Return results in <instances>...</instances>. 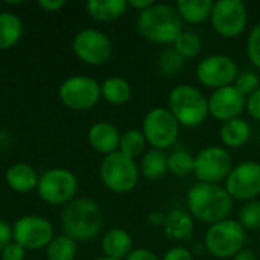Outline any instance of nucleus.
Returning <instances> with one entry per match:
<instances>
[{"instance_id":"1","label":"nucleus","mask_w":260,"mask_h":260,"mask_svg":"<svg viewBox=\"0 0 260 260\" xmlns=\"http://www.w3.org/2000/svg\"><path fill=\"white\" fill-rule=\"evenodd\" d=\"M233 203L235 201L221 184L197 183L186 195L187 212L193 219L209 225L229 219Z\"/></svg>"},{"instance_id":"2","label":"nucleus","mask_w":260,"mask_h":260,"mask_svg":"<svg viewBox=\"0 0 260 260\" xmlns=\"http://www.w3.org/2000/svg\"><path fill=\"white\" fill-rule=\"evenodd\" d=\"M137 32L154 44H174L184 30L183 20L175 6L154 3L137 15Z\"/></svg>"},{"instance_id":"3","label":"nucleus","mask_w":260,"mask_h":260,"mask_svg":"<svg viewBox=\"0 0 260 260\" xmlns=\"http://www.w3.org/2000/svg\"><path fill=\"white\" fill-rule=\"evenodd\" d=\"M61 224L64 235L75 242H87L101 233L104 227V212L99 204L90 198H75L64 207Z\"/></svg>"},{"instance_id":"4","label":"nucleus","mask_w":260,"mask_h":260,"mask_svg":"<svg viewBox=\"0 0 260 260\" xmlns=\"http://www.w3.org/2000/svg\"><path fill=\"white\" fill-rule=\"evenodd\" d=\"M168 110L174 114L180 126L197 128L209 116V101L198 87L180 84L169 91Z\"/></svg>"},{"instance_id":"5","label":"nucleus","mask_w":260,"mask_h":260,"mask_svg":"<svg viewBox=\"0 0 260 260\" xmlns=\"http://www.w3.org/2000/svg\"><path fill=\"white\" fill-rule=\"evenodd\" d=\"M247 241V232L236 219H224L209 225L204 235V247L207 254L215 259H233Z\"/></svg>"},{"instance_id":"6","label":"nucleus","mask_w":260,"mask_h":260,"mask_svg":"<svg viewBox=\"0 0 260 260\" xmlns=\"http://www.w3.org/2000/svg\"><path fill=\"white\" fill-rule=\"evenodd\" d=\"M140 171L136 160L123 155L122 152H113L105 155L99 166V178L102 184L114 193H128L139 183Z\"/></svg>"},{"instance_id":"7","label":"nucleus","mask_w":260,"mask_h":260,"mask_svg":"<svg viewBox=\"0 0 260 260\" xmlns=\"http://www.w3.org/2000/svg\"><path fill=\"white\" fill-rule=\"evenodd\" d=\"M180 123L168 107L149 110L142 122V133L152 149L165 151L175 145L180 136Z\"/></svg>"},{"instance_id":"8","label":"nucleus","mask_w":260,"mask_h":260,"mask_svg":"<svg viewBox=\"0 0 260 260\" xmlns=\"http://www.w3.org/2000/svg\"><path fill=\"white\" fill-rule=\"evenodd\" d=\"M78 192L76 175L66 168H52L40 175L37 193L50 206H67Z\"/></svg>"},{"instance_id":"9","label":"nucleus","mask_w":260,"mask_h":260,"mask_svg":"<svg viewBox=\"0 0 260 260\" xmlns=\"http://www.w3.org/2000/svg\"><path fill=\"white\" fill-rule=\"evenodd\" d=\"M58 98L64 107L73 111L91 110L101 99V84L90 76L73 75L66 78L59 88Z\"/></svg>"},{"instance_id":"10","label":"nucleus","mask_w":260,"mask_h":260,"mask_svg":"<svg viewBox=\"0 0 260 260\" xmlns=\"http://www.w3.org/2000/svg\"><path fill=\"white\" fill-rule=\"evenodd\" d=\"M210 21L213 30L227 40L236 38L247 29L248 9L242 0H218L213 5Z\"/></svg>"},{"instance_id":"11","label":"nucleus","mask_w":260,"mask_h":260,"mask_svg":"<svg viewBox=\"0 0 260 260\" xmlns=\"http://www.w3.org/2000/svg\"><path fill=\"white\" fill-rule=\"evenodd\" d=\"M72 50L78 59L88 66H102L113 55V41L110 37L94 27L79 30L72 40Z\"/></svg>"},{"instance_id":"12","label":"nucleus","mask_w":260,"mask_h":260,"mask_svg":"<svg viewBox=\"0 0 260 260\" xmlns=\"http://www.w3.org/2000/svg\"><path fill=\"white\" fill-rule=\"evenodd\" d=\"M233 169V158L224 146H207L195 155L193 175L200 183L219 184Z\"/></svg>"},{"instance_id":"13","label":"nucleus","mask_w":260,"mask_h":260,"mask_svg":"<svg viewBox=\"0 0 260 260\" xmlns=\"http://www.w3.org/2000/svg\"><path fill=\"white\" fill-rule=\"evenodd\" d=\"M239 75L236 61L224 53H213L203 58L197 66L198 82L210 90L233 85Z\"/></svg>"},{"instance_id":"14","label":"nucleus","mask_w":260,"mask_h":260,"mask_svg":"<svg viewBox=\"0 0 260 260\" xmlns=\"http://www.w3.org/2000/svg\"><path fill=\"white\" fill-rule=\"evenodd\" d=\"M225 190L233 201L248 203L260 197V163L259 161H242L233 166L232 172L224 183Z\"/></svg>"},{"instance_id":"15","label":"nucleus","mask_w":260,"mask_h":260,"mask_svg":"<svg viewBox=\"0 0 260 260\" xmlns=\"http://www.w3.org/2000/svg\"><path fill=\"white\" fill-rule=\"evenodd\" d=\"M55 238L53 225L38 215H26L12 224V241L27 250H41Z\"/></svg>"},{"instance_id":"16","label":"nucleus","mask_w":260,"mask_h":260,"mask_svg":"<svg viewBox=\"0 0 260 260\" xmlns=\"http://www.w3.org/2000/svg\"><path fill=\"white\" fill-rule=\"evenodd\" d=\"M207 101L209 116L219 120L221 123L241 117L247 107V98L235 85L213 90L212 94L207 96Z\"/></svg>"},{"instance_id":"17","label":"nucleus","mask_w":260,"mask_h":260,"mask_svg":"<svg viewBox=\"0 0 260 260\" xmlns=\"http://www.w3.org/2000/svg\"><path fill=\"white\" fill-rule=\"evenodd\" d=\"M120 136L122 134L119 133L116 125L107 120H99L90 126L87 139H88L90 146L96 152L102 155H110L119 151Z\"/></svg>"},{"instance_id":"18","label":"nucleus","mask_w":260,"mask_h":260,"mask_svg":"<svg viewBox=\"0 0 260 260\" xmlns=\"http://www.w3.org/2000/svg\"><path fill=\"white\" fill-rule=\"evenodd\" d=\"M161 229L166 239L172 242H192L195 222L187 210L174 209L169 213H166Z\"/></svg>"},{"instance_id":"19","label":"nucleus","mask_w":260,"mask_h":260,"mask_svg":"<svg viewBox=\"0 0 260 260\" xmlns=\"http://www.w3.org/2000/svg\"><path fill=\"white\" fill-rule=\"evenodd\" d=\"M38 180V172L27 163H14L5 172V181L8 187L17 193H29L37 190Z\"/></svg>"},{"instance_id":"20","label":"nucleus","mask_w":260,"mask_h":260,"mask_svg":"<svg viewBox=\"0 0 260 260\" xmlns=\"http://www.w3.org/2000/svg\"><path fill=\"white\" fill-rule=\"evenodd\" d=\"M101 248H102V253L105 257L125 260L126 256L134 250L133 248V238L125 229L114 227V229H110L104 235Z\"/></svg>"},{"instance_id":"21","label":"nucleus","mask_w":260,"mask_h":260,"mask_svg":"<svg viewBox=\"0 0 260 260\" xmlns=\"http://www.w3.org/2000/svg\"><path fill=\"white\" fill-rule=\"evenodd\" d=\"M250 137H251V126L242 117L227 120L219 126V139L224 148L239 149L248 143Z\"/></svg>"},{"instance_id":"22","label":"nucleus","mask_w":260,"mask_h":260,"mask_svg":"<svg viewBox=\"0 0 260 260\" xmlns=\"http://www.w3.org/2000/svg\"><path fill=\"white\" fill-rule=\"evenodd\" d=\"M88 15L96 21H113L128 9L126 0H88L85 3Z\"/></svg>"},{"instance_id":"23","label":"nucleus","mask_w":260,"mask_h":260,"mask_svg":"<svg viewBox=\"0 0 260 260\" xmlns=\"http://www.w3.org/2000/svg\"><path fill=\"white\" fill-rule=\"evenodd\" d=\"M215 2L212 0H178L175 9L183 23L200 24L210 18Z\"/></svg>"},{"instance_id":"24","label":"nucleus","mask_w":260,"mask_h":260,"mask_svg":"<svg viewBox=\"0 0 260 260\" xmlns=\"http://www.w3.org/2000/svg\"><path fill=\"white\" fill-rule=\"evenodd\" d=\"M133 96L131 84L120 76H110L101 84V98L111 105H123Z\"/></svg>"},{"instance_id":"25","label":"nucleus","mask_w":260,"mask_h":260,"mask_svg":"<svg viewBox=\"0 0 260 260\" xmlns=\"http://www.w3.org/2000/svg\"><path fill=\"white\" fill-rule=\"evenodd\" d=\"M23 37L21 18L9 11L0 12V50L14 47Z\"/></svg>"},{"instance_id":"26","label":"nucleus","mask_w":260,"mask_h":260,"mask_svg":"<svg viewBox=\"0 0 260 260\" xmlns=\"http://www.w3.org/2000/svg\"><path fill=\"white\" fill-rule=\"evenodd\" d=\"M140 175L146 180H158L165 177L168 171V154L160 149H149L146 151L139 163Z\"/></svg>"},{"instance_id":"27","label":"nucleus","mask_w":260,"mask_h":260,"mask_svg":"<svg viewBox=\"0 0 260 260\" xmlns=\"http://www.w3.org/2000/svg\"><path fill=\"white\" fill-rule=\"evenodd\" d=\"M146 146H148V142H146L142 129L131 128V129H126L125 133H122L120 143H119V152L136 160V158H142V155L146 152Z\"/></svg>"},{"instance_id":"28","label":"nucleus","mask_w":260,"mask_h":260,"mask_svg":"<svg viewBox=\"0 0 260 260\" xmlns=\"http://www.w3.org/2000/svg\"><path fill=\"white\" fill-rule=\"evenodd\" d=\"M78 253V242H75L67 235L55 236L46 247L47 260H75Z\"/></svg>"},{"instance_id":"29","label":"nucleus","mask_w":260,"mask_h":260,"mask_svg":"<svg viewBox=\"0 0 260 260\" xmlns=\"http://www.w3.org/2000/svg\"><path fill=\"white\" fill-rule=\"evenodd\" d=\"M195 155L184 149H175L168 155V171L177 177H187L193 174Z\"/></svg>"},{"instance_id":"30","label":"nucleus","mask_w":260,"mask_h":260,"mask_svg":"<svg viewBox=\"0 0 260 260\" xmlns=\"http://www.w3.org/2000/svg\"><path fill=\"white\" fill-rule=\"evenodd\" d=\"M201 46H203V41H201L200 35L192 32V30H183L178 35V38L175 40V43L172 44V47L184 59L195 58L201 52Z\"/></svg>"},{"instance_id":"31","label":"nucleus","mask_w":260,"mask_h":260,"mask_svg":"<svg viewBox=\"0 0 260 260\" xmlns=\"http://www.w3.org/2000/svg\"><path fill=\"white\" fill-rule=\"evenodd\" d=\"M238 222L245 232L259 230L260 229V201L244 203L238 213Z\"/></svg>"},{"instance_id":"32","label":"nucleus","mask_w":260,"mask_h":260,"mask_svg":"<svg viewBox=\"0 0 260 260\" xmlns=\"http://www.w3.org/2000/svg\"><path fill=\"white\" fill-rule=\"evenodd\" d=\"M184 61L186 59L174 47H169V49H165L160 53L157 66H158V70H160L161 75H165V76H174V75H177L183 69Z\"/></svg>"},{"instance_id":"33","label":"nucleus","mask_w":260,"mask_h":260,"mask_svg":"<svg viewBox=\"0 0 260 260\" xmlns=\"http://www.w3.org/2000/svg\"><path fill=\"white\" fill-rule=\"evenodd\" d=\"M245 98H248L250 94H253L256 90L260 88V78L259 75L253 70H245L241 72L233 84Z\"/></svg>"},{"instance_id":"34","label":"nucleus","mask_w":260,"mask_h":260,"mask_svg":"<svg viewBox=\"0 0 260 260\" xmlns=\"http://www.w3.org/2000/svg\"><path fill=\"white\" fill-rule=\"evenodd\" d=\"M247 56L250 62L260 70V21L256 23L247 38Z\"/></svg>"},{"instance_id":"35","label":"nucleus","mask_w":260,"mask_h":260,"mask_svg":"<svg viewBox=\"0 0 260 260\" xmlns=\"http://www.w3.org/2000/svg\"><path fill=\"white\" fill-rule=\"evenodd\" d=\"M0 259L2 260H24L26 259V250L15 244L14 241L8 244L2 251H0Z\"/></svg>"},{"instance_id":"36","label":"nucleus","mask_w":260,"mask_h":260,"mask_svg":"<svg viewBox=\"0 0 260 260\" xmlns=\"http://www.w3.org/2000/svg\"><path fill=\"white\" fill-rule=\"evenodd\" d=\"M161 260H193V256L190 253V248L183 245H175L165 253Z\"/></svg>"},{"instance_id":"37","label":"nucleus","mask_w":260,"mask_h":260,"mask_svg":"<svg viewBox=\"0 0 260 260\" xmlns=\"http://www.w3.org/2000/svg\"><path fill=\"white\" fill-rule=\"evenodd\" d=\"M245 110L248 111V114H250L251 119L260 122V88L247 98V107H245Z\"/></svg>"},{"instance_id":"38","label":"nucleus","mask_w":260,"mask_h":260,"mask_svg":"<svg viewBox=\"0 0 260 260\" xmlns=\"http://www.w3.org/2000/svg\"><path fill=\"white\" fill-rule=\"evenodd\" d=\"M125 260H161L154 251L148 248H136L133 250Z\"/></svg>"},{"instance_id":"39","label":"nucleus","mask_w":260,"mask_h":260,"mask_svg":"<svg viewBox=\"0 0 260 260\" xmlns=\"http://www.w3.org/2000/svg\"><path fill=\"white\" fill-rule=\"evenodd\" d=\"M11 242H12V227L6 221L0 219V251Z\"/></svg>"},{"instance_id":"40","label":"nucleus","mask_w":260,"mask_h":260,"mask_svg":"<svg viewBox=\"0 0 260 260\" xmlns=\"http://www.w3.org/2000/svg\"><path fill=\"white\" fill-rule=\"evenodd\" d=\"M38 6L46 12H58L66 6V0H40Z\"/></svg>"},{"instance_id":"41","label":"nucleus","mask_w":260,"mask_h":260,"mask_svg":"<svg viewBox=\"0 0 260 260\" xmlns=\"http://www.w3.org/2000/svg\"><path fill=\"white\" fill-rule=\"evenodd\" d=\"M165 218H166V215L161 213V212H151V213H148V216H146V224L151 225V227H154V229L163 227Z\"/></svg>"},{"instance_id":"42","label":"nucleus","mask_w":260,"mask_h":260,"mask_svg":"<svg viewBox=\"0 0 260 260\" xmlns=\"http://www.w3.org/2000/svg\"><path fill=\"white\" fill-rule=\"evenodd\" d=\"M155 2L154 0H128V8H133L139 12L148 9L149 6H152Z\"/></svg>"},{"instance_id":"43","label":"nucleus","mask_w":260,"mask_h":260,"mask_svg":"<svg viewBox=\"0 0 260 260\" xmlns=\"http://www.w3.org/2000/svg\"><path fill=\"white\" fill-rule=\"evenodd\" d=\"M232 260H257V257H256L254 251H251L248 248H242Z\"/></svg>"},{"instance_id":"44","label":"nucleus","mask_w":260,"mask_h":260,"mask_svg":"<svg viewBox=\"0 0 260 260\" xmlns=\"http://www.w3.org/2000/svg\"><path fill=\"white\" fill-rule=\"evenodd\" d=\"M190 253H192V256H193V257H203L204 254H207V250H206L204 244H198V242H195V244L190 247Z\"/></svg>"},{"instance_id":"45","label":"nucleus","mask_w":260,"mask_h":260,"mask_svg":"<svg viewBox=\"0 0 260 260\" xmlns=\"http://www.w3.org/2000/svg\"><path fill=\"white\" fill-rule=\"evenodd\" d=\"M94 260H116V259H110V257H105V256H102V257H98V259Z\"/></svg>"},{"instance_id":"46","label":"nucleus","mask_w":260,"mask_h":260,"mask_svg":"<svg viewBox=\"0 0 260 260\" xmlns=\"http://www.w3.org/2000/svg\"><path fill=\"white\" fill-rule=\"evenodd\" d=\"M0 154H2V145H0Z\"/></svg>"},{"instance_id":"47","label":"nucleus","mask_w":260,"mask_h":260,"mask_svg":"<svg viewBox=\"0 0 260 260\" xmlns=\"http://www.w3.org/2000/svg\"><path fill=\"white\" fill-rule=\"evenodd\" d=\"M259 248H260V235H259Z\"/></svg>"},{"instance_id":"48","label":"nucleus","mask_w":260,"mask_h":260,"mask_svg":"<svg viewBox=\"0 0 260 260\" xmlns=\"http://www.w3.org/2000/svg\"><path fill=\"white\" fill-rule=\"evenodd\" d=\"M259 163H260V161H259Z\"/></svg>"}]
</instances>
